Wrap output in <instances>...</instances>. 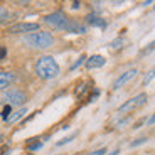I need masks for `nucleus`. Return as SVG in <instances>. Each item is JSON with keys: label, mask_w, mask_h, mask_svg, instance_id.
<instances>
[{"label": "nucleus", "mask_w": 155, "mask_h": 155, "mask_svg": "<svg viewBox=\"0 0 155 155\" xmlns=\"http://www.w3.org/2000/svg\"><path fill=\"white\" fill-rule=\"evenodd\" d=\"M44 24L49 27L56 29V31H64V32H76V34H84L86 27L78 24L76 20L69 19L62 10H56L52 14L44 17Z\"/></svg>", "instance_id": "1"}, {"label": "nucleus", "mask_w": 155, "mask_h": 155, "mask_svg": "<svg viewBox=\"0 0 155 155\" xmlns=\"http://www.w3.org/2000/svg\"><path fill=\"white\" fill-rule=\"evenodd\" d=\"M34 71L37 74V78H41L44 81H49V79H54V78L59 76L61 68L52 56H41L34 64Z\"/></svg>", "instance_id": "2"}, {"label": "nucleus", "mask_w": 155, "mask_h": 155, "mask_svg": "<svg viewBox=\"0 0 155 155\" xmlns=\"http://www.w3.org/2000/svg\"><path fill=\"white\" fill-rule=\"evenodd\" d=\"M24 44L31 49L35 51H42V49H49L52 44H54V35L51 32L46 31H37L32 32V34H27L24 37Z\"/></svg>", "instance_id": "3"}, {"label": "nucleus", "mask_w": 155, "mask_h": 155, "mask_svg": "<svg viewBox=\"0 0 155 155\" xmlns=\"http://www.w3.org/2000/svg\"><path fill=\"white\" fill-rule=\"evenodd\" d=\"M2 101L7 103V106H22L25 101H27V94L24 93L22 89H8L5 91L4 96H2Z\"/></svg>", "instance_id": "4"}, {"label": "nucleus", "mask_w": 155, "mask_h": 155, "mask_svg": "<svg viewBox=\"0 0 155 155\" xmlns=\"http://www.w3.org/2000/svg\"><path fill=\"white\" fill-rule=\"evenodd\" d=\"M145 103H147V94L140 93V94H137V96H133V98H130V100L125 101L123 105L118 108V113H121V115L130 113V111H133V110L140 108L142 105H145Z\"/></svg>", "instance_id": "5"}, {"label": "nucleus", "mask_w": 155, "mask_h": 155, "mask_svg": "<svg viewBox=\"0 0 155 155\" xmlns=\"http://www.w3.org/2000/svg\"><path fill=\"white\" fill-rule=\"evenodd\" d=\"M39 31V24L37 22H17V24H12L7 27L8 34H32V32H37Z\"/></svg>", "instance_id": "6"}, {"label": "nucleus", "mask_w": 155, "mask_h": 155, "mask_svg": "<svg viewBox=\"0 0 155 155\" xmlns=\"http://www.w3.org/2000/svg\"><path fill=\"white\" fill-rule=\"evenodd\" d=\"M137 74H138V69H137V68H132V69H128V71H125V73H121L120 76L116 78V81L113 83V89H115V91H116V89H120L121 86H125L128 81H132Z\"/></svg>", "instance_id": "7"}, {"label": "nucleus", "mask_w": 155, "mask_h": 155, "mask_svg": "<svg viewBox=\"0 0 155 155\" xmlns=\"http://www.w3.org/2000/svg\"><path fill=\"white\" fill-rule=\"evenodd\" d=\"M105 62H106V59L103 58V56L94 54V56H89V58H86L84 66H86V69H98V68H103V66H105Z\"/></svg>", "instance_id": "8"}, {"label": "nucleus", "mask_w": 155, "mask_h": 155, "mask_svg": "<svg viewBox=\"0 0 155 155\" xmlns=\"http://www.w3.org/2000/svg\"><path fill=\"white\" fill-rule=\"evenodd\" d=\"M15 81V74L10 71H0V91L8 89V86Z\"/></svg>", "instance_id": "9"}, {"label": "nucleus", "mask_w": 155, "mask_h": 155, "mask_svg": "<svg viewBox=\"0 0 155 155\" xmlns=\"http://www.w3.org/2000/svg\"><path fill=\"white\" fill-rule=\"evenodd\" d=\"M86 20H88L91 25H96V27H106V22H105V20L101 19V17H98V15H93V14L86 17Z\"/></svg>", "instance_id": "10"}, {"label": "nucleus", "mask_w": 155, "mask_h": 155, "mask_svg": "<svg viewBox=\"0 0 155 155\" xmlns=\"http://www.w3.org/2000/svg\"><path fill=\"white\" fill-rule=\"evenodd\" d=\"M25 113H27V108H20V110H17V111L14 113V115H10V116H8V120H7V121H10V123H14V121L20 120V118H22V116L25 115Z\"/></svg>", "instance_id": "11"}, {"label": "nucleus", "mask_w": 155, "mask_h": 155, "mask_svg": "<svg viewBox=\"0 0 155 155\" xmlns=\"http://www.w3.org/2000/svg\"><path fill=\"white\" fill-rule=\"evenodd\" d=\"M8 19H10V12H8L5 7H0V24L7 22Z\"/></svg>", "instance_id": "12"}, {"label": "nucleus", "mask_w": 155, "mask_h": 155, "mask_svg": "<svg viewBox=\"0 0 155 155\" xmlns=\"http://www.w3.org/2000/svg\"><path fill=\"white\" fill-rule=\"evenodd\" d=\"M153 51H155V41H152L147 47H143V49L140 51V56H147V54H150V52H153Z\"/></svg>", "instance_id": "13"}, {"label": "nucleus", "mask_w": 155, "mask_h": 155, "mask_svg": "<svg viewBox=\"0 0 155 155\" xmlns=\"http://www.w3.org/2000/svg\"><path fill=\"white\" fill-rule=\"evenodd\" d=\"M76 135H78V133H73V135H69V137H64L62 140H59L58 143H56V147H62V145H66V143H69V142H73V140L76 138Z\"/></svg>", "instance_id": "14"}, {"label": "nucleus", "mask_w": 155, "mask_h": 155, "mask_svg": "<svg viewBox=\"0 0 155 155\" xmlns=\"http://www.w3.org/2000/svg\"><path fill=\"white\" fill-rule=\"evenodd\" d=\"M153 79H155V68H153L152 71H148V73H147V76L143 78V86L150 84V83L153 81Z\"/></svg>", "instance_id": "15"}, {"label": "nucleus", "mask_w": 155, "mask_h": 155, "mask_svg": "<svg viewBox=\"0 0 155 155\" xmlns=\"http://www.w3.org/2000/svg\"><path fill=\"white\" fill-rule=\"evenodd\" d=\"M83 62H86V58H84V56H81V58L78 59V61H76V62H74L73 66H71V68H69V69H71V71H74V69H76V68H78V66H79V64H83Z\"/></svg>", "instance_id": "16"}, {"label": "nucleus", "mask_w": 155, "mask_h": 155, "mask_svg": "<svg viewBox=\"0 0 155 155\" xmlns=\"http://www.w3.org/2000/svg\"><path fill=\"white\" fill-rule=\"evenodd\" d=\"M10 110H12V106H5V108H4V111H2V118H4V120H8V116H10Z\"/></svg>", "instance_id": "17"}, {"label": "nucleus", "mask_w": 155, "mask_h": 155, "mask_svg": "<svg viewBox=\"0 0 155 155\" xmlns=\"http://www.w3.org/2000/svg\"><path fill=\"white\" fill-rule=\"evenodd\" d=\"M105 153H106V148H98V150L89 152L88 155H105Z\"/></svg>", "instance_id": "18"}, {"label": "nucleus", "mask_w": 155, "mask_h": 155, "mask_svg": "<svg viewBox=\"0 0 155 155\" xmlns=\"http://www.w3.org/2000/svg\"><path fill=\"white\" fill-rule=\"evenodd\" d=\"M41 147H42V142H35V143H31V145H29V150L34 152V150H37V148H41Z\"/></svg>", "instance_id": "19"}, {"label": "nucleus", "mask_w": 155, "mask_h": 155, "mask_svg": "<svg viewBox=\"0 0 155 155\" xmlns=\"http://www.w3.org/2000/svg\"><path fill=\"white\" fill-rule=\"evenodd\" d=\"M121 42H123V39H116V41H113V42H111V47H115V49H116V47H120Z\"/></svg>", "instance_id": "20"}, {"label": "nucleus", "mask_w": 155, "mask_h": 155, "mask_svg": "<svg viewBox=\"0 0 155 155\" xmlns=\"http://www.w3.org/2000/svg\"><path fill=\"white\" fill-rule=\"evenodd\" d=\"M147 123H148V125H155V111L152 113V116L147 120Z\"/></svg>", "instance_id": "21"}, {"label": "nucleus", "mask_w": 155, "mask_h": 155, "mask_svg": "<svg viewBox=\"0 0 155 155\" xmlns=\"http://www.w3.org/2000/svg\"><path fill=\"white\" fill-rule=\"evenodd\" d=\"M5 54H7V49L5 47H0V61L5 58Z\"/></svg>", "instance_id": "22"}, {"label": "nucleus", "mask_w": 155, "mask_h": 155, "mask_svg": "<svg viewBox=\"0 0 155 155\" xmlns=\"http://www.w3.org/2000/svg\"><path fill=\"white\" fill-rule=\"evenodd\" d=\"M143 142H145V138H138L137 142H133V143H132V147H135V145H138V143H143Z\"/></svg>", "instance_id": "23"}, {"label": "nucleus", "mask_w": 155, "mask_h": 155, "mask_svg": "<svg viewBox=\"0 0 155 155\" xmlns=\"http://www.w3.org/2000/svg\"><path fill=\"white\" fill-rule=\"evenodd\" d=\"M118 153H120V150L116 148V150H113V152H111V153H110V155H118Z\"/></svg>", "instance_id": "24"}]
</instances>
